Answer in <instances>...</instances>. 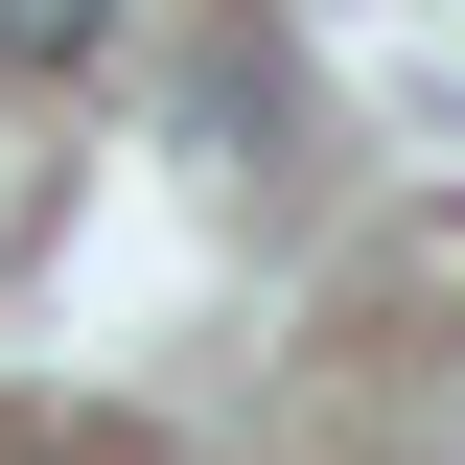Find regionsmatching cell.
Listing matches in <instances>:
<instances>
[{
  "instance_id": "6da1fadb",
  "label": "cell",
  "mask_w": 465,
  "mask_h": 465,
  "mask_svg": "<svg viewBox=\"0 0 465 465\" xmlns=\"http://www.w3.org/2000/svg\"><path fill=\"white\" fill-rule=\"evenodd\" d=\"M94 47H116V0H0V94H70Z\"/></svg>"
},
{
  "instance_id": "7a4b0ae2",
  "label": "cell",
  "mask_w": 465,
  "mask_h": 465,
  "mask_svg": "<svg viewBox=\"0 0 465 465\" xmlns=\"http://www.w3.org/2000/svg\"><path fill=\"white\" fill-rule=\"evenodd\" d=\"M24 465H47V442H24ZM70 465H94V442H70Z\"/></svg>"
}]
</instances>
